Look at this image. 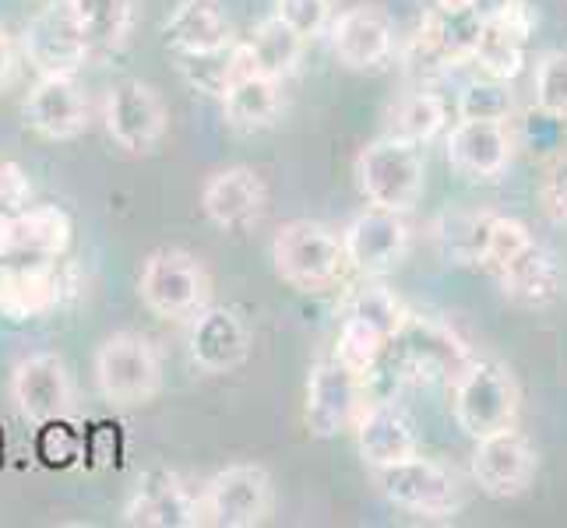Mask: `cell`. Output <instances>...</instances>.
I'll use <instances>...</instances> for the list:
<instances>
[{"label":"cell","mask_w":567,"mask_h":528,"mask_svg":"<svg viewBox=\"0 0 567 528\" xmlns=\"http://www.w3.org/2000/svg\"><path fill=\"white\" fill-rule=\"evenodd\" d=\"M536 468H539V458L533 452V444L525 441L515 426L497 429V434L476 441L473 479L480 483L483 494L501 497V500L518 497L533 486Z\"/></svg>","instance_id":"14"},{"label":"cell","mask_w":567,"mask_h":528,"mask_svg":"<svg viewBox=\"0 0 567 528\" xmlns=\"http://www.w3.org/2000/svg\"><path fill=\"white\" fill-rule=\"evenodd\" d=\"M363 413V377L342 366L336 356L321 360L307 377V405H303V423L310 437L328 441L339 437Z\"/></svg>","instance_id":"9"},{"label":"cell","mask_w":567,"mask_h":528,"mask_svg":"<svg viewBox=\"0 0 567 528\" xmlns=\"http://www.w3.org/2000/svg\"><path fill=\"white\" fill-rule=\"evenodd\" d=\"M18 68V56H14V43H11V35L0 29V85H8L11 82V74Z\"/></svg>","instance_id":"41"},{"label":"cell","mask_w":567,"mask_h":528,"mask_svg":"<svg viewBox=\"0 0 567 528\" xmlns=\"http://www.w3.org/2000/svg\"><path fill=\"white\" fill-rule=\"evenodd\" d=\"M405 314H409L405 303L391 289H384V286H363V289H357L353 300H349V307H346V318H357L367 328H374L384 342L395 339V331L402 328Z\"/></svg>","instance_id":"33"},{"label":"cell","mask_w":567,"mask_h":528,"mask_svg":"<svg viewBox=\"0 0 567 528\" xmlns=\"http://www.w3.org/2000/svg\"><path fill=\"white\" fill-rule=\"evenodd\" d=\"M515 110L512 92H507V82H497V77H480V82H468L458 95V113L462 121H507Z\"/></svg>","instance_id":"36"},{"label":"cell","mask_w":567,"mask_h":528,"mask_svg":"<svg viewBox=\"0 0 567 528\" xmlns=\"http://www.w3.org/2000/svg\"><path fill=\"white\" fill-rule=\"evenodd\" d=\"M177 68L194 92L215 95V100L229 89V82L240 71H250L244 43H229L223 50H208V53H177Z\"/></svg>","instance_id":"31"},{"label":"cell","mask_w":567,"mask_h":528,"mask_svg":"<svg viewBox=\"0 0 567 528\" xmlns=\"http://www.w3.org/2000/svg\"><path fill=\"white\" fill-rule=\"evenodd\" d=\"M244 53H247L250 71L268 74V77H276V82H282V77H289L300 64L303 39L292 32L286 22H279L276 14H271L250 32V39L244 43Z\"/></svg>","instance_id":"29"},{"label":"cell","mask_w":567,"mask_h":528,"mask_svg":"<svg viewBox=\"0 0 567 528\" xmlns=\"http://www.w3.org/2000/svg\"><path fill=\"white\" fill-rule=\"evenodd\" d=\"M494 279L501 282L504 297L522 307H546L560 289V271H557L554 253L539 247L536 240L525 247L504 271H497Z\"/></svg>","instance_id":"28"},{"label":"cell","mask_w":567,"mask_h":528,"mask_svg":"<svg viewBox=\"0 0 567 528\" xmlns=\"http://www.w3.org/2000/svg\"><path fill=\"white\" fill-rule=\"evenodd\" d=\"M64 297V279L56 261L0 265V318L35 321L56 310Z\"/></svg>","instance_id":"21"},{"label":"cell","mask_w":567,"mask_h":528,"mask_svg":"<svg viewBox=\"0 0 567 528\" xmlns=\"http://www.w3.org/2000/svg\"><path fill=\"white\" fill-rule=\"evenodd\" d=\"M388 352V342L378 335L374 328H367L357 318H346L342 331H339V342H336V360L342 366H349L353 374H360L363 381L374 374V366L381 363V356Z\"/></svg>","instance_id":"35"},{"label":"cell","mask_w":567,"mask_h":528,"mask_svg":"<svg viewBox=\"0 0 567 528\" xmlns=\"http://www.w3.org/2000/svg\"><path fill=\"white\" fill-rule=\"evenodd\" d=\"M486 215L491 211H447L437 226V240L447 261L455 265H476L483 232H486Z\"/></svg>","instance_id":"34"},{"label":"cell","mask_w":567,"mask_h":528,"mask_svg":"<svg viewBox=\"0 0 567 528\" xmlns=\"http://www.w3.org/2000/svg\"><path fill=\"white\" fill-rule=\"evenodd\" d=\"M138 297L163 321H190L212 297L208 268L187 250L166 247L148 253L138 279Z\"/></svg>","instance_id":"2"},{"label":"cell","mask_w":567,"mask_h":528,"mask_svg":"<svg viewBox=\"0 0 567 528\" xmlns=\"http://www.w3.org/2000/svg\"><path fill=\"white\" fill-rule=\"evenodd\" d=\"M78 25H82L89 50L116 53L134 29V0H68Z\"/></svg>","instance_id":"30"},{"label":"cell","mask_w":567,"mask_h":528,"mask_svg":"<svg viewBox=\"0 0 567 528\" xmlns=\"http://www.w3.org/2000/svg\"><path fill=\"white\" fill-rule=\"evenodd\" d=\"M276 18L307 43L331 25V0H276Z\"/></svg>","instance_id":"38"},{"label":"cell","mask_w":567,"mask_h":528,"mask_svg":"<svg viewBox=\"0 0 567 528\" xmlns=\"http://www.w3.org/2000/svg\"><path fill=\"white\" fill-rule=\"evenodd\" d=\"M536 106L554 116V121H567V50L546 53L536 68Z\"/></svg>","instance_id":"37"},{"label":"cell","mask_w":567,"mask_h":528,"mask_svg":"<svg viewBox=\"0 0 567 528\" xmlns=\"http://www.w3.org/2000/svg\"><path fill=\"white\" fill-rule=\"evenodd\" d=\"M447 121V106L434 92H413L391 110V138L409 145H426Z\"/></svg>","instance_id":"32"},{"label":"cell","mask_w":567,"mask_h":528,"mask_svg":"<svg viewBox=\"0 0 567 528\" xmlns=\"http://www.w3.org/2000/svg\"><path fill=\"white\" fill-rule=\"evenodd\" d=\"M71 232V215L56 205H25L0 215V265L64 258Z\"/></svg>","instance_id":"10"},{"label":"cell","mask_w":567,"mask_h":528,"mask_svg":"<svg viewBox=\"0 0 567 528\" xmlns=\"http://www.w3.org/2000/svg\"><path fill=\"white\" fill-rule=\"evenodd\" d=\"M166 43L177 53H208L237 39H233V22L219 0H181L166 22Z\"/></svg>","instance_id":"26"},{"label":"cell","mask_w":567,"mask_h":528,"mask_svg":"<svg viewBox=\"0 0 567 528\" xmlns=\"http://www.w3.org/2000/svg\"><path fill=\"white\" fill-rule=\"evenodd\" d=\"M342 250H346L349 268H357L360 276H384V271L402 265V258H405L409 226L399 211L370 205L346 226Z\"/></svg>","instance_id":"15"},{"label":"cell","mask_w":567,"mask_h":528,"mask_svg":"<svg viewBox=\"0 0 567 528\" xmlns=\"http://www.w3.org/2000/svg\"><path fill=\"white\" fill-rule=\"evenodd\" d=\"M543 201L550 208V215L567 222V155L546 169V180H543Z\"/></svg>","instance_id":"40"},{"label":"cell","mask_w":567,"mask_h":528,"mask_svg":"<svg viewBox=\"0 0 567 528\" xmlns=\"http://www.w3.org/2000/svg\"><path fill=\"white\" fill-rule=\"evenodd\" d=\"M22 50L39 74H78L92 53L68 0L50 4L32 18L22 32Z\"/></svg>","instance_id":"13"},{"label":"cell","mask_w":567,"mask_h":528,"mask_svg":"<svg viewBox=\"0 0 567 528\" xmlns=\"http://www.w3.org/2000/svg\"><path fill=\"white\" fill-rule=\"evenodd\" d=\"M374 479L388 504H395L402 511L420 515V518H447V515H455L462 504L455 476L447 473L444 465L420 458V452L395 465L374 468Z\"/></svg>","instance_id":"6"},{"label":"cell","mask_w":567,"mask_h":528,"mask_svg":"<svg viewBox=\"0 0 567 528\" xmlns=\"http://www.w3.org/2000/svg\"><path fill=\"white\" fill-rule=\"evenodd\" d=\"M22 116L39 138L71 142L89 124V100L74 74H39V82L25 95Z\"/></svg>","instance_id":"16"},{"label":"cell","mask_w":567,"mask_h":528,"mask_svg":"<svg viewBox=\"0 0 567 528\" xmlns=\"http://www.w3.org/2000/svg\"><path fill=\"white\" fill-rule=\"evenodd\" d=\"M536 22L539 18L529 0H512L504 14H497L494 22L483 25V39L476 46L473 64L486 77L512 82V77H518V71L525 68V46H529V35H533Z\"/></svg>","instance_id":"20"},{"label":"cell","mask_w":567,"mask_h":528,"mask_svg":"<svg viewBox=\"0 0 567 528\" xmlns=\"http://www.w3.org/2000/svg\"><path fill=\"white\" fill-rule=\"evenodd\" d=\"M32 201V184L22 166L14 163H0V215L18 211Z\"/></svg>","instance_id":"39"},{"label":"cell","mask_w":567,"mask_h":528,"mask_svg":"<svg viewBox=\"0 0 567 528\" xmlns=\"http://www.w3.org/2000/svg\"><path fill=\"white\" fill-rule=\"evenodd\" d=\"M353 429H357L360 458L370 468L395 465V462L413 458L420 452L413 420H409L402 408L391 405V402H378V405L363 408L360 420L353 423Z\"/></svg>","instance_id":"23"},{"label":"cell","mask_w":567,"mask_h":528,"mask_svg":"<svg viewBox=\"0 0 567 528\" xmlns=\"http://www.w3.org/2000/svg\"><path fill=\"white\" fill-rule=\"evenodd\" d=\"M226 124L237 131H261L271 127L282 113V82L258 71H240L219 95Z\"/></svg>","instance_id":"27"},{"label":"cell","mask_w":567,"mask_h":528,"mask_svg":"<svg viewBox=\"0 0 567 528\" xmlns=\"http://www.w3.org/2000/svg\"><path fill=\"white\" fill-rule=\"evenodd\" d=\"M452 384H455V420L473 441L515 426L518 387L501 363L468 360V366Z\"/></svg>","instance_id":"5"},{"label":"cell","mask_w":567,"mask_h":528,"mask_svg":"<svg viewBox=\"0 0 567 528\" xmlns=\"http://www.w3.org/2000/svg\"><path fill=\"white\" fill-rule=\"evenodd\" d=\"M190 360L205 374H229L250 352V331L229 307H202L190 318Z\"/></svg>","instance_id":"19"},{"label":"cell","mask_w":567,"mask_h":528,"mask_svg":"<svg viewBox=\"0 0 567 528\" xmlns=\"http://www.w3.org/2000/svg\"><path fill=\"white\" fill-rule=\"evenodd\" d=\"M271 261H276L279 279L300 292H324L339 286L349 271L342 237H336L328 226L297 219L286 222L276 240H271Z\"/></svg>","instance_id":"1"},{"label":"cell","mask_w":567,"mask_h":528,"mask_svg":"<svg viewBox=\"0 0 567 528\" xmlns=\"http://www.w3.org/2000/svg\"><path fill=\"white\" fill-rule=\"evenodd\" d=\"M271 479L261 465H226L205 483L202 518L215 528H254L271 515Z\"/></svg>","instance_id":"8"},{"label":"cell","mask_w":567,"mask_h":528,"mask_svg":"<svg viewBox=\"0 0 567 528\" xmlns=\"http://www.w3.org/2000/svg\"><path fill=\"white\" fill-rule=\"evenodd\" d=\"M331 29V50L349 71H378L388 64L395 50V25L384 8L378 4H357L346 8Z\"/></svg>","instance_id":"18"},{"label":"cell","mask_w":567,"mask_h":528,"mask_svg":"<svg viewBox=\"0 0 567 528\" xmlns=\"http://www.w3.org/2000/svg\"><path fill=\"white\" fill-rule=\"evenodd\" d=\"M127 521L152 525V528L205 525L202 497H194L173 473H148L138 479V486H134L131 504H127Z\"/></svg>","instance_id":"22"},{"label":"cell","mask_w":567,"mask_h":528,"mask_svg":"<svg viewBox=\"0 0 567 528\" xmlns=\"http://www.w3.org/2000/svg\"><path fill=\"white\" fill-rule=\"evenodd\" d=\"M169 113L159 100V92L145 82H121L106 95V131L116 148L127 155H148L163 142Z\"/></svg>","instance_id":"12"},{"label":"cell","mask_w":567,"mask_h":528,"mask_svg":"<svg viewBox=\"0 0 567 528\" xmlns=\"http://www.w3.org/2000/svg\"><path fill=\"white\" fill-rule=\"evenodd\" d=\"M11 398L18 413L35 426L61 423L74 413V381L56 352H32L11 374Z\"/></svg>","instance_id":"11"},{"label":"cell","mask_w":567,"mask_h":528,"mask_svg":"<svg viewBox=\"0 0 567 528\" xmlns=\"http://www.w3.org/2000/svg\"><path fill=\"white\" fill-rule=\"evenodd\" d=\"M512 159V138L501 121H458L447 134V163L476 180H494Z\"/></svg>","instance_id":"24"},{"label":"cell","mask_w":567,"mask_h":528,"mask_svg":"<svg viewBox=\"0 0 567 528\" xmlns=\"http://www.w3.org/2000/svg\"><path fill=\"white\" fill-rule=\"evenodd\" d=\"M480 39H483V22L473 14V8L434 4L420 25V46L447 68L473 64Z\"/></svg>","instance_id":"25"},{"label":"cell","mask_w":567,"mask_h":528,"mask_svg":"<svg viewBox=\"0 0 567 528\" xmlns=\"http://www.w3.org/2000/svg\"><path fill=\"white\" fill-rule=\"evenodd\" d=\"M357 184L363 198L378 208L405 215L423 194V155L420 145L402 138H378L357 159Z\"/></svg>","instance_id":"4"},{"label":"cell","mask_w":567,"mask_h":528,"mask_svg":"<svg viewBox=\"0 0 567 528\" xmlns=\"http://www.w3.org/2000/svg\"><path fill=\"white\" fill-rule=\"evenodd\" d=\"M95 387L106 402L121 408L148 405L163 387L159 352L145 335L116 331L95 352Z\"/></svg>","instance_id":"3"},{"label":"cell","mask_w":567,"mask_h":528,"mask_svg":"<svg viewBox=\"0 0 567 528\" xmlns=\"http://www.w3.org/2000/svg\"><path fill=\"white\" fill-rule=\"evenodd\" d=\"M268 205V187L261 173L250 166H226L212 173L202 187V211L208 215L212 226L226 232H244L265 215Z\"/></svg>","instance_id":"17"},{"label":"cell","mask_w":567,"mask_h":528,"mask_svg":"<svg viewBox=\"0 0 567 528\" xmlns=\"http://www.w3.org/2000/svg\"><path fill=\"white\" fill-rule=\"evenodd\" d=\"M388 349L395 352L402 377H413L416 384L455 381L468 366V352L452 331L441 321L420 318V314H405L402 328L395 331V339L388 342Z\"/></svg>","instance_id":"7"}]
</instances>
